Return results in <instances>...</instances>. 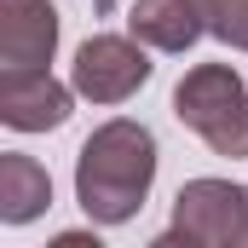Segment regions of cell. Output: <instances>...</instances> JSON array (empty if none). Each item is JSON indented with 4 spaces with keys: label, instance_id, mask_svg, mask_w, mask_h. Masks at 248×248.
I'll return each mask as SVG.
<instances>
[{
    "label": "cell",
    "instance_id": "cell-9",
    "mask_svg": "<svg viewBox=\"0 0 248 248\" xmlns=\"http://www.w3.org/2000/svg\"><path fill=\"white\" fill-rule=\"evenodd\" d=\"M196 6H202V23L214 41L248 52V0H196Z\"/></svg>",
    "mask_w": 248,
    "mask_h": 248
},
{
    "label": "cell",
    "instance_id": "cell-1",
    "mask_svg": "<svg viewBox=\"0 0 248 248\" xmlns=\"http://www.w3.org/2000/svg\"><path fill=\"white\" fill-rule=\"evenodd\" d=\"M156 179V139L144 122H104L75 156V202L93 225H127Z\"/></svg>",
    "mask_w": 248,
    "mask_h": 248
},
{
    "label": "cell",
    "instance_id": "cell-4",
    "mask_svg": "<svg viewBox=\"0 0 248 248\" xmlns=\"http://www.w3.org/2000/svg\"><path fill=\"white\" fill-rule=\"evenodd\" d=\"M150 81V58L139 35H93L69 63V87L93 104H122Z\"/></svg>",
    "mask_w": 248,
    "mask_h": 248
},
{
    "label": "cell",
    "instance_id": "cell-2",
    "mask_svg": "<svg viewBox=\"0 0 248 248\" xmlns=\"http://www.w3.org/2000/svg\"><path fill=\"white\" fill-rule=\"evenodd\" d=\"M173 116L214 150V156H248V87L231 63H196L173 87Z\"/></svg>",
    "mask_w": 248,
    "mask_h": 248
},
{
    "label": "cell",
    "instance_id": "cell-3",
    "mask_svg": "<svg viewBox=\"0 0 248 248\" xmlns=\"http://www.w3.org/2000/svg\"><path fill=\"white\" fill-rule=\"evenodd\" d=\"M162 243L248 248V190L231 179H190L173 196V231Z\"/></svg>",
    "mask_w": 248,
    "mask_h": 248
},
{
    "label": "cell",
    "instance_id": "cell-8",
    "mask_svg": "<svg viewBox=\"0 0 248 248\" xmlns=\"http://www.w3.org/2000/svg\"><path fill=\"white\" fill-rule=\"evenodd\" d=\"M52 208V179L35 156L23 150H6L0 156V219L6 225H29Z\"/></svg>",
    "mask_w": 248,
    "mask_h": 248
},
{
    "label": "cell",
    "instance_id": "cell-7",
    "mask_svg": "<svg viewBox=\"0 0 248 248\" xmlns=\"http://www.w3.org/2000/svg\"><path fill=\"white\" fill-rule=\"evenodd\" d=\"M127 29L156 52H185V46H196V35H208L196 0H133Z\"/></svg>",
    "mask_w": 248,
    "mask_h": 248
},
{
    "label": "cell",
    "instance_id": "cell-6",
    "mask_svg": "<svg viewBox=\"0 0 248 248\" xmlns=\"http://www.w3.org/2000/svg\"><path fill=\"white\" fill-rule=\"evenodd\" d=\"M58 46L52 0H0V69H46Z\"/></svg>",
    "mask_w": 248,
    "mask_h": 248
},
{
    "label": "cell",
    "instance_id": "cell-5",
    "mask_svg": "<svg viewBox=\"0 0 248 248\" xmlns=\"http://www.w3.org/2000/svg\"><path fill=\"white\" fill-rule=\"evenodd\" d=\"M75 87L52 81L46 69H0V122L17 133H46L69 122Z\"/></svg>",
    "mask_w": 248,
    "mask_h": 248
},
{
    "label": "cell",
    "instance_id": "cell-10",
    "mask_svg": "<svg viewBox=\"0 0 248 248\" xmlns=\"http://www.w3.org/2000/svg\"><path fill=\"white\" fill-rule=\"evenodd\" d=\"M58 248H98V237H81V231H63Z\"/></svg>",
    "mask_w": 248,
    "mask_h": 248
}]
</instances>
